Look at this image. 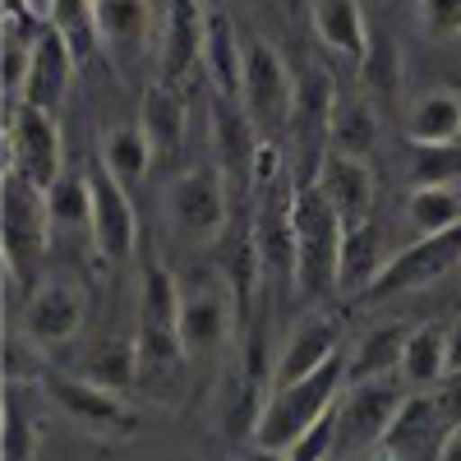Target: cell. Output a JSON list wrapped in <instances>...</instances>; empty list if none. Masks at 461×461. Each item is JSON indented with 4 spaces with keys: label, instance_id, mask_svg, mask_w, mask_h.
<instances>
[{
    "label": "cell",
    "instance_id": "cell-1",
    "mask_svg": "<svg viewBox=\"0 0 461 461\" xmlns=\"http://www.w3.org/2000/svg\"><path fill=\"white\" fill-rule=\"evenodd\" d=\"M341 388H346V360H341V356H332V360H328L323 369H314L310 378L273 383V393H267V402H263V415H258L254 443L286 452L300 434H310L319 420L337 406Z\"/></svg>",
    "mask_w": 461,
    "mask_h": 461
},
{
    "label": "cell",
    "instance_id": "cell-2",
    "mask_svg": "<svg viewBox=\"0 0 461 461\" xmlns=\"http://www.w3.org/2000/svg\"><path fill=\"white\" fill-rule=\"evenodd\" d=\"M346 221L332 212L319 185L295 189V291L323 300L337 291V258H341Z\"/></svg>",
    "mask_w": 461,
    "mask_h": 461
},
{
    "label": "cell",
    "instance_id": "cell-3",
    "mask_svg": "<svg viewBox=\"0 0 461 461\" xmlns=\"http://www.w3.org/2000/svg\"><path fill=\"white\" fill-rule=\"evenodd\" d=\"M332 111H337V93H332V74L310 65L295 74V111H291V171L300 185H314L323 158L332 152Z\"/></svg>",
    "mask_w": 461,
    "mask_h": 461
},
{
    "label": "cell",
    "instance_id": "cell-4",
    "mask_svg": "<svg viewBox=\"0 0 461 461\" xmlns=\"http://www.w3.org/2000/svg\"><path fill=\"white\" fill-rule=\"evenodd\" d=\"M240 102L263 143H277L291 125L295 111V74L282 65V56L263 42V37H245V88Z\"/></svg>",
    "mask_w": 461,
    "mask_h": 461
},
{
    "label": "cell",
    "instance_id": "cell-5",
    "mask_svg": "<svg viewBox=\"0 0 461 461\" xmlns=\"http://www.w3.org/2000/svg\"><path fill=\"white\" fill-rule=\"evenodd\" d=\"M47 240H51L47 189L5 167V277L10 282L32 277L42 267Z\"/></svg>",
    "mask_w": 461,
    "mask_h": 461
},
{
    "label": "cell",
    "instance_id": "cell-6",
    "mask_svg": "<svg viewBox=\"0 0 461 461\" xmlns=\"http://www.w3.org/2000/svg\"><path fill=\"white\" fill-rule=\"evenodd\" d=\"M60 125L56 115L32 106V102H19L5 111V167L28 176L32 185H56V176L65 171V158H60Z\"/></svg>",
    "mask_w": 461,
    "mask_h": 461
},
{
    "label": "cell",
    "instance_id": "cell-7",
    "mask_svg": "<svg viewBox=\"0 0 461 461\" xmlns=\"http://www.w3.org/2000/svg\"><path fill=\"white\" fill-rule=\"evenodd\" d=\"M402 406L397 383L388 378H360L346 388V397H337V452L351 456H369L374 447H383L393 429V415Z\"/></svg>",
    "mask_w": 461,
    "mask_h": 461
},
{
    "label": "cell",
    "instance_id": "cell-8",
    "mask_svg": "<svg viewBox=\"0 0 461 461\" xmlns=\"http://www.w3.org/2000/svg\"><path fill=\"white\" fill-rule=\"evenodd\" d=\"M212 152H217V171L226 176V189H230V212L240 208L245 189H254V162H258V130L249 121V111L240 97H217L212 93Z\"/></svg>",
    "mask_w": 461,
    "mask_h": 461
},
{
    "label": "cell",
    "instance_id": "cell-9",
    "mask_svg": "<svg viewBox=\"0 0 461 461\" xmlns=\"http://www.w3.org/2000/svg\"><path fill=\"white\" fill-rule=\"evenodd\" d=\"M167 212L171 221L194 240H208V236H221L230 226V189H226V176L212 167H189L171 189H167Z\"/></svg>",
    "mask_w": 461,
    "mask_h": 461
},
{
    "label": "cell",
    "instance_id": "cell-10",
    "mask_svg": "<svg viewBox=\"0 0 461 461\" xmlns=\"http://www.w3.org/2000/svg\"><path fill=\"white\" fill-rule=\"evenodd\" d=\"M42 388L65 411V420H74V425L88 429V434L130 438L139 429V415L125 406V397L97 388V383H88V378H60V374H51V378H42Z\"/></svg>",
    "mask_w": 461,
    "mask_h": 461
},
{
    "label": "cell",
    "instance_id": "cell-11",
    "mask_svg": "<svg viewBox=\"0 0 461 461\" xmlns=\"http://www.w3.org/2000/svg\"><path fill=\"white\" fill-rule=\"evenodd\" d=\"M461 258V221L452 230H438V236H420V245L402 249L393 263H383L378 282L365 291L369 300H388V295H406V291H420L438 282L447 267Z\"/></svg>",
    "mask_w": 461,
    "mask_h": 461
},
{
    "label": "cell",
    "instance_id": "cell-12",
    "mask_svg": "<svg viewBox=\"0 0 461 461\" xmlns=\"http://www.w3.org/2000/svg\"><path fill=\"white\" fill-rule=\"evenodd\" d=\"M88 185H93V245L106 263H125L139 245V217H134V203L125 194V185L115 180L102 158L88 167Z\"/></svg>",
    "mask_w": 461,
    "mask_h": 461
},
{
    "label": "cell",
    "instance_id": "cell-13",
    "mask_svg": "<svg viewBox=\"0 0 461 461\" xmlns=\"http://www.w3.org/2000/svg\"><path fill=\"white\" fill-rule=\"evenodd\" d=\"M84 328V295L69 282H37L23 300V337L37 341L42 351L74 341Z\"/></svg>",
    "mask_w": 461,
    "mask_h": 461
},
{
    "label": "cell",
    "instance_id": "cell-14",
    "mask_svg": "<svg viewBox=\"0 0 461 461\" xmlns=\"http://www.w3.org/2000/svg\"><path fill=\"white\" fill-rule=\"evenodd\" d=\"M203 37H208V14L199 0H167L162 42H158V84L176 88L203 60Z\"/></svg>",
    "mask_w": 461,
    "mask_h": 461
},
{
    "label": "cell",
    "instance_id": "cell-15",
    "mask_svg": "<svg viewBox=\"0 0 461 461\" xmlns=\"http://www.w3.org/2000/svg\"><path fill=\"white\" fill-rule=\"evenodd\" d=\"M332 356H341V323H337V314H328V310H310V314H300V323L291 328L282 356H277L273 383L310 378V374L323 369Z\"/></svg>",
    "mask_w": 461,
    "mask_h": 461
},
{
    "label": "cell",
    "instance_id": "cell-16",
    "mask_svg": "<svg viewBox=\"0 0 461 461\" xmlns=\"http://www.w3.org/2000/svg\"><path fill=\"white\" fill-rule=\"evenodd\" d=\"M314 185L323 189V199L346 226H360L374 212V171L365 158H346V152H328Z\"/></svg>",
    "mask_w": 461,
    "mask_h": 461
},
{
    "label": "cell",
    "instance_id": "cell-17",
    "mask_svg": "<svg viewBox=\"0 0 461 461\" xmlns=\"http://www.w3.org/2000/svg\"><path fill=\"white\" fill-rule=\"evenodd\" d=\"M236 295L230 291H189L180 304V341L189 356H212L226 346L230 328H236Z\"/></svg>",
    "mask_w": 461,
    "mask_h": 461
},
{
    "label": "cell",
    "instance_id": "cell-18",
    "mask_svg": "<svg viewBox=\"0 0 461 461\" xmlns=\"http://www.w3.org/2000/svg\"><path fill=\"white\" fill-rule=\"evenodd\" d=\"M134 346H139V393L152 397V402H171L176 383L185 374V360H189L180 332L176 328H143L139 323Z\"/></svg>",
    "mask_w": 461,
    "mask_h": 461
},
{
    "label": "cell",
    "instance_id": "cell-19",
    "mask_svg": "<svg viewBox=\"0 0 461 461\" xmlns=\"http://www.w3.org/2000/svg\"><path fill=\"white\" fill-rule=\"evenodd\" d=\"M74 69H79V60H74V51L65 47V37H60L56 28H47L42 37H37V47H32V69H28L23 102L60 115V106H65V97H69Z\"/></svg>",
    "mask_w": 461,
    "mask_h": 461
},
{
    "label": "cell",
    "instance_id": "cell-20",
    "mask_svg": "<svg viewBox=\"0 0 461 461\" xmlns=\"http://www.w3.org/2000/svg\"><path fill=\"white\" fill-rule=\"evenodd\" d=\"M97 19H102V42L115 56V65L130 69L148 51V32H152V0H97Z\"/></svg>",
    "mask_w": 461,
    "mask_h": 461
},
{
    "label": "cell",
    "instance_id": "cell-21",
    "mask_svg": "<svg viewBox=\"0 0 461 461\" xmlns=\"http://www.w3.org/2000/svg\"><path fill=\"white\" fill-rule=\"evenodd\" d=\"M203 69H208L217 97H240V88H245V37L236 32V23H230L221 10L208 14Z\"/></svg>",
    "mask_w": 461,
    "mask_h": 461
},
{
    "label": "cell",
    "instance_id": "cell-22",
    "mask_svg": "<svg viewBox=\"0 0 461 461\" xmlns=\"http://www.w3.org/2000/svg\"><path fill=\"white\" fill-rule=\"evenodd\" d=\"M383 273V236L374 221L346 226L341 236V258H337V291L341 295H365Z\"/></svg>",
    "mask_w": 461,
    "mask_h": 461
},
{
    "label": "cell",
    "instance_id": "cell-23",
    "mask_svg": "<svg viewBox=\"0 0 461 461\" xmlns=\"http://www.w3.org/2000/svg\"><path fill=\"white\" fill-rule=\"evenodd\" d=\"M139 130L148 134L158 158H171L185 143V97L171 84H148L139 102Z\"/></svg>",
    "mask_w": 461,
    "mask_h": 461
},
{
    "label": "cell",
    "instance_id": "cell-24",
    "mask_svg": "<svg viewBox=\"0 0 461 461\" xmlns=\"http://www.w3.org/2000/svg\"><path fill=\"white\" fill-rule=\"evenodd\" d=\"M314 32L323 47H332L337 56H351V60H365L374 42L360 0H314Z\"/></svg>",
    "mask_w": 461,
    "mask_h": 461
},
{
    "label": "cell",
    "instance_id": "cell-25",
    "mask_svg": "<svg viewBox=\"0 0 461 461\" xmlns=\"http://www.w3.org/2000/svg\"><path fill=\"white\" fill-rule=\"evenodd\" d=\"M406 139L411 143H456L461 139V97L452 88H434L415 97L406 111Z\"/></svg>",
    "mask_w": 461,
    "mask_h": 461
},
{
    "label": "cell",
    "instance_id": "cell-26",
    "mask_svg": "<svg viewBox=\"0 0 461 461\" xmlns=\"http://www.w3.org/2000/svg\"><path fill=\"white\" fill-rule=\"evenodd\" d=\"M402 378L411 388H438L447 378V323H420L406 337Z\"/></svg>",
    "mask_w": 461,
    "mask_h": 461
},
{
    "label": "cell",
    "instance_id": "cell-27",
    "mask_svg": "<svg viewBox=\"0 0 461 461\" xmlns=\"http://www.w3.org/2000/svg\"><path fill=\"white\" fill-rule=\"evenodd\" d=\"M47 28H56L65 37V47L74 51V60L88 65L102 47V19H97V0H47L42 5Z\"/></svg>",
    "mask_w": 461,
    "mask_h": 461
},
{
    "label": "cell",
    "instance_id": "cell-28",
    "mask_svg": "<svg viewBox=\"0 0 461 461\" xmlns=\"http://www.w3.org/2000/svg\"><path fill=\"white\" fill-rule=\"evenodd\" d=\"M438 429L447 434L443 415H438V406H434V393H415V397H402V406H397V415H393V429H388V438H383V447L397 452V456H411V452H420V447H429Z\"/></svg>",
    "mask_w": 461,
    "mask_h": 461
},
{
    "label": "cell",
    "instance_id": "cell-29",
    "mask_svg": "<svg viewBox=\"0 0 461 461\" xmlns=\"http://www.w3.org/2000/svg\"><path fill=\"white\" fill-rule=\"evenodd\" d=\"M378 143V106L365 93L337 97L332 111V152H346V158H369Z\"/></svg>",
    "mask_w": 461,
    "mask_h": 461
},
{
    "label": "cell",
    "instance_id": "cell-30",
    "mask_svg": "<svg viewBox=\"0 0 461 461\" xmlns=\"http://www.w3.org/2000/svg\"><path fill=\"white\" fill-rule=\"evenodd\" d=\"M406 337H411V323H378V328L360 341L356 360L346 365V383H360V378H388V374H397L402 351H406Z\"/></svg>",
    "mask_w": 461,
    "mask_h": 461
},
{
    "label": "cell",
    "instance_id": "cell-31",
    "mask_svg": "<svg viewBox=\"0 0 461 461\" xmlns=\"http://www.w3.org/2000/svg\"><path fill=\"white\" fill-rule=\"evenodd\" d=\"M180 282L167 273V267L152 258L143 267V286H139V323L143 328H176L180 332Z\"/></svg>",
    "mask_w": 461,
    "mask_h": 461
},
{
    "label": "cell",
    "instance_id": "cell-32",
    "mask_svg": "<svg viewBox=\"0 0 461 461\" xmlns=\"http://www.w3.org/2000/svg\"><path fill=\"white\" fill-rule=\"evenodd\" d=\"M152 143H148V134L139 130V125H121V130H111L106 134V143H102V167L121 180L125 189L130 185H139L143 176H148V167H152Z\"/></svg>",
    "mask_w": 461,
    "mask_h": 461
},
{
    "label": "cell",
    "instance_id": "cell-33",
    "mask_svg": "<svg viewBox=\"0 0 461 461\" xmlns=\"http://www.w3.org/2000/svg\"><path fill=\"white\" fill-rule=\"evenodd\" d=\"M406 221L420 230V236H438V230H452L461 221V194L452 185H425L411 189L406 199Z\"/></svg>",
    "mask_w": 461,
    "mask_h": 461
},
{
    "label": "cell",
    "instance_id": "cell-34",
    "mask_svg": "<svg viewBox=\"0 0 461 461\" xmlns=\"http://www.w3.org/2000/svg\"><path fill=\"white\" fill-rule=\"evenodd\" d=\"M88 383H97V388L106 393H130L139 388V346L134 341H111L102 346V351L93 360H84V374Z\"/></svg>",
    "mask_w": 461,
    "mask_h": 461
},
{
    "label": "cell",
    "instance_id": "cell-35",
    "mask_svg": "<svg viewBox=\"0 0 461 461\" xmlns=\"http://www.w3.org/2000/svg\"><path fill=\"white\" fill-rule=\"evenodd\" d=\"M37 447H42V420L19 402V383H5V434H0V452H5V461H32Z\"/></svg>",
    "mask_w": 461,
    "mask_h": 461
},
{
    "label": "cell",
    "instance_id": "cell-36",
    "mask_svg": "<svg viewBox=\"0 0 461 461\" xmlns=\"http://www.w3.org/2000/svg\"><path fill=\"white\" fill-rule=\"evenodd\" d=\"M47 212L51 226H93V185L79 171H60L56 185H47Z\"/></svg>",
    "mask_w": 461,
    "mask_h": 461
},
{
    "label": "cell",
    "instance_id": "cell-37",
    "mask_svg": "<svg viewBox=\"0 0 461 461\" xmlns=\"http://www.w3.org/2000/svg\"><path fill=\"white\" fill-rule=\"evenodd\" d=\"M461 180V139L456 143H411V185H456Z\"/></svg>",
    "mask_w": 461,
    "mask_h": 461
},
{
    "label": "cell",
    "instance_id": "cell-38",
    "mask_svg": "<svg viewBox=\"0 0 461 461\" xmlns=\"http://www.w3.org/2000/svg\"><path fill=\"white\" fill-rule=\"evenodd\" d=\"M360 74H365V97L378 106V102H388L402 84V60H397V47L388 42V37H374L369 42V56L360 60Z\"/></svg>",
    "mask_w": 461,
    "mask_h": 461
},
{
    "label": "cell",
    "instance_id": "cell-39",
    "mask_svg": "<svg viewBox=\"0 0 461 461\" xmlns=\"http://www.w3.org/2000/svg\"><path fill=\"white\" fill-rule=\"evenodd\" d=\"M337 452V406L319 420L310 434H300L291 447H286V461H328Z\"/></svg>",
    "mask_w": 461,
    "mask_h": 461
},
{
    "label": "cell",
    "instance_id": "cell-40",
    "mask_svg": "<svg viewBox=\"0 0 461 461\" xmlns=\"http://www.w3.org/2000/svg\"><path fill=\"white\" fill-rule=\"evenodd\" d=\"M37 351H42L37 341L10 337V341H5V383H23V378L42 374V360H37Z\"/></svg>",
    "mask_w": 461,
    "mask_h": 461
},
{
    "label": "cell",
    "instance_id": "cell-41",
    "mask_svg": "<svg viewBox=\"0 0 461 461\" xmlns=\"http://www.w3.org/2000/svg\"><path fill=\"white\" fill-rule=\"evenodd\" d=\"M420 19L434 37H456L461 32V0H420Z\"/></svg>",
    "mask_w": 461,
    "mask_h": 461
},
{
    "label": "cell",
    "instance_id": "cell-42",
    "mask_svg": "<svg viewBox=\"0 0 461 461\" xmlns=\"http://www.w3.org/2000/svg\"><path fill=\"white\" fill-rule=\"evenodd\" d=\"M5 23H14V28H47V14L32 10V0H5Z\"/></svg>",
    "mask_w": 461,
    "mask_h": 461
},
{
    "label": "cell",
    "instance_id": "cell-43",
    "mask_svg": "<svg viewBox=\"0 0 461 461\" xmlns=\"http://www.w3.org/2000/svg\"><path fill=\"white\" fill-rule=\"evenodd\" d=\"M447 374H461V319L447 323Z\"/></svg>",
    "mask_w": 461,
    "mask_h": 461
},
{
    "label": "cell",
    "instance_id": "cell-44",
    "mask_svg": "<svg viewBox=\"0 0 461 461\" xmlns=\"http://www.w3.org/2000/svg\"><path fill=\"white\" fill-rule=\"evenodd\" d=\"M438 461H461V420L443 434V443H438Z\"/></svg>",
    "mask_w": 461,
    "mask_h": 461
},
{
    "label": "cell",
    "instance_id": "cell-45",
    "mask_svg": "<svg viewBox=\"0 0 461 461\" xmlns=\"http://www.w3.org/2000/svg\"><path fill=\"white\" fill-rule=\"evenodd\" d=\"M236 461H286V452H277V447H263V443H254V447H245Z\"/></svg>",
    "mask_w": 461,
    "mask_h": 461
},
{
    "label": "cell",
    "instance_id": "cell-46",
    "mask_svg": "<svg viewBox=\"0 0 461 461\" xmlns=\"http://www.w3.org/2000/svg\"><path fill=\"white\" fill-rule=\"evenodd\" d=\"M360 461H402V456H397V452H388V447H374V452H369V456H360Z\"/></svg>",
    "mask_w": 461,
    "mask_h": 461
}]
</instances>
